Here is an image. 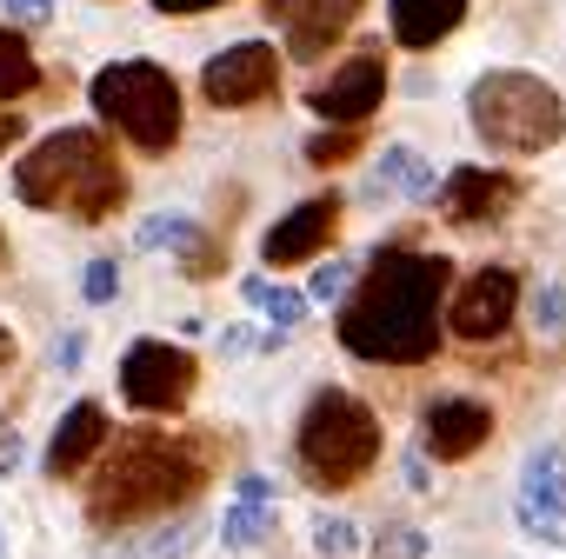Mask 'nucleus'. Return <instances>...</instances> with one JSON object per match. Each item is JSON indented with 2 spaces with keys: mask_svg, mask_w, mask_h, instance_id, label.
Wrapping results in <instances>:
<instances>
[{
  "mask_svg": "<svg viewBox=\"0 0 566 559\" xmlns=\"http://www.w3.org/2000/svg\"><path fill=\"white\" fill-rule=\"evenodd\" d=\"M447 260L387 246L367 260L360 287L340 307V347L387 367H420L440 347V300H447Z\"/></svg>",
  "mask_w": 566,
  "mask_h": 559,
  "instance_id": "obj_1",
  "label": "nucleus"
},
{
  "mask_svg": "<svg viewBox=\"0 0 566 559\" xmlns=\"http://www.w3.org/2000/svg\"><path fill=\"white\" fill-rule=\"evenodd\" d=\"M14 193L28 207H67L74 220L94 226L120 207L127 180H120V167H114V154L94 127H61L14 167Z\"/></svg>",
  "mask_w": 566,
  "mask_h": 559,
  "instance_id": "obj_2",
  "label": "nucleus"
},
{
  "mask_svg": "<svg viewBox=\"0 0 566 559\" xmlns=\"http://www.w3.org/2000/svg\"><path fill=\"white\" fill-rule=\"evenodd\" d=\"M200 479H207V473H200V453H193V446L160 440V433H140V440H127V446L114 453L107 486H94L87 513H94L101 526L154 519V513H167V506L193 499V493H200Z\"/></svg>",
  "mask_w": 566,
  "mask_h": 559,
  "instance_id": "obj_3",
  "label": "nucleus"
},
{
  "mask_svg": "<svg viewBox=\"0 0 566 559\" xmlns=\"http://www.w3.org/2000/svg\"><path fill=\"white\" fill-rule=\"evenodd\" d=\"M467 120H473V134H480L493 154L526 160V154L559 147V134H566V101H559L539 74L493 67V74H480V81L467 87Z\"/></svg>",
  "mask_w": 566,
  "mask_h": 559,
  "instance_id": "obj_4",
  "label": "nucleus"
},
{
  "mask_svg": "<svg viewBox=\"0 0 566 559\" xmlns=\"http://www.w3.org/2000/svg\"><path fill=\"white\" fill-rule=\"evenodd\" d=\"M87 94H94V114L107 127H120L140 154H167L180 140V87H174L167 67H154V61H114V67L94 74Z\"/></svg>",
  "mask_w": 566,
  "mask_h": 559,
  "instance_id": "obj_5",
  "label": "nucleus"
},
{
  "mask_svg": "<svg viewBox=\"0 0 566 559\" xmlns=\"http://www.w3.org/2000/svg\"><path fill=\"white\" fill-rule=\"evenodd\" d=\"M380 460V420L367 413V400L327 387L307 400L301 413V466L321 479V486H354L367 479Z\"/></svg>",
  "mask_w": 566,
  "mask_h": 559,
  "instance_id": "obj_6",
  "label": "nucleus"
},
{
  "mask_svg": "<svg viewBox=\"0 0 566 559\" xmlns=\"http://www.w3.org/2000/svg\"><path fill=\"white\" fill-rule=\"evenodd\" d=\"M193 354L187 347H167V340H134L127 360H120V400L134 413H180L193 400Z\"/></svg>",
  "mask_w": 566,
  "mask_h": 559,
  "instance_id": "obj_7",
  "label": "nucleus"
},
{
  "mask_svg": "<svg viewBox=\"0 0 566 559\" xmlns=\"http://www.w3.org/2000/svg\"><path fill=\"white\" fill-rule=\"evenodd\" d=\"M513 307H520V273H513V266H480L467 287L453 294L447 327L480 347V340H500V334L513 327Z\"/></svg>",
  "mask_w": 566,
  "mask_h": 559,
  "instance_id": "obj_8",
  "label": "nucleus"
},
{
  "mask_svg": "<svg viewBox=\"0 0 566 559\" xmlns=\"http://www.w3.org/2000/svg\"><path fill=\"white\" fill-rule=\"evenodd\" d=\"M200 87H207L213 107H260V101L280 87V54H273L266 41H233L227 54L207 61Z\"/></svg>",
  "mask_w": 566,
  "mask_h": 559,
  "instance_id": "obj_9",
  "label": "nucleus"
},
{
  "mask_svg": "<svg viewBox=\"0 0 566 559\" xmlns=\"http://www.w3.org/2000/svg\"><path fill=\"white\" fill-rule=\"evenodd\" d=\"M380 101H387V61H380V54H354L347 67H334V74L307 94V107H314L321 120H334V127H360Z\"/></svg>",
  "mask_w": 566,
  "mask_h": 559,
  "instance_id": "obj_10",
  "label": "nucleus"
},
{
  "mask_svg": "<svg viewBox=\"0 0 566 559\" xmlns=\"http://www.w3.org/2000/svg\"><path fill=\"white\" fill-rule=\"evenodd\" d=\"M334 226H340V193H314V200H301L294 213H280V226H266L260 260H266V266H301V260H321V253H327V240H334Z\"/></svg>",
  "mask_w": 566,
  "mask_h": 559,
  "instance_id": "obj_11",
  "label": "nucleus"
},
{
  "mask_svg": "<svg viewBox=\"0 0 566 559\" xmlns=\"http://www.w3.org/2000/svg\"><path fill=\"white\" fill-rule=\"evenodd\" d=\"M360 8H367V0H266V14L287 28V54L294 61H321L354 28Z\"/></svg>",
  "mask_w": 566,
  "mask_h": 559,
  "instance_id": "obj_12",
  "label": "nucleus"
},
{
  "mask_svg": "<svg viewBox=\"0 0 566 559\" xmlns=\"http://www.w3.org/2000/svg\"><path fill=\"white\" fill-rule=\"evenodd\" d=\"M513 200H520V180L500 173V167H453V173L440 180V213H447L453 226L500 220V213H513Z\"/></svg>",
  "mask_w": 566,
  "mask_h": 559,
  "instance_id": "obj_13",
  "label": "nucleus"
},
{
  "mask_svg": "<svg viewBox=\"0 0 566 559\" xmlns=\"http://www.w3.org/2000/svg\"><path fill=\"white\" fill-rule=\"evenodd\" d=\"M486 440H493V413L480 400H433L420 420V446L433 460H473Z\"/></svg>",
  "mask_w": 566,
  "mask_h": 559,
  "instance_id": "obj_14",
  "label": "nucleus"
},
{
  "mask_svg": "<svg viewBox=\"0 0 566 559\" xmlns=\"http://www.w3.org/2000/svg\"><path fill=\"white\" fill-rule=\"evenodd\" d=\"M101 446H107V413H101L94 400H81V407H67V420H61L54 440H48V473H54V479H74Z\"/></svg>",
  "mask_w": 566,
  "mask_h": 559,
  "instance_id": "obj_15",
  "label": "nucleus"
},
{
  "mask_svg": "<svg viewBox=\"0 0 566 559\" xmlns=\"http://www.w3.org/2000/svg\"><path fill=\"white\" fill-rule=\"evenodd\" d=\"M200 539H207V526H200V519H160V526H147V532L101 539L87 559H187Z\"/></svg>",
  "mask_w": 566,
  "mask_h": 559,
  "instance_id": "obj_16",
  "label": "nucleus"
},
{
  "mask_svg": "<svg viewBox=\"0 0 566 559\" xmlns=\"http://www.w3.org/2000/svg\"><path fill=\"white\" fill-rule=\"evenodd\" d=\"M387 21L400 48H433L467 21V0H387Z\"/></svg>",
  "mask_w": 566,
  "mask_h": 559,
  "instance_id": "obj_17",
  "label": "nucleus"
},
{
  "mask_svg": "<svg viewBox=\"0 0 566 559\" xmlns=\"http://www.w3.org/2000/svg\"><path fill=\"white\" fill-rule=\"evenodd\" d=\"M380 193H400V200H433L440 193V167L427 154H413L407 140L380 147V167H374V200Z\"/></svg>",
  "mask_w": 566,
  "mask_h": 559,
  "instance_id": "obj_18",
  "label": "nucleus"
},
{
  "mask_svg": "<svg viewBox=\"0 0 566 559\" xmlns=\"http://www.w3.org/2000/svg\"><path fill=\"white\" fill-rule=\"evenodd\" d=\"M266 532H273V506L266 499H233L220 513V546H233V552H253Z\"/></svg>",
  "mask_w": 566,
  "mask_h": 559,
  "instance_id": "obj_19",
  "label": "nucleus"
},
{
  "mask_svg": "<svg viewBox=\"0 0 566 559\" xmlns=\"http://www.w3.org/2000/svg\"><path fill=\"white\" fill-rule=\"evenodd\" d=\"M520 493L526 499H566V453L559 446H533L520 466Z\"/></svg>",
  "mask_w": 566,
  "mask_h": 559,
  "instance_id": "obj_20",
  "label": "nucleus"
},
{
  "mask_svg": "<svg viewBox=\"0 0 566 559\" xmlns=\"http://www.w3.org/2000/svg\"><path fill=\"white\" fill-rule=\"evenodd\" d=\"M513 519H520V532L526 539H539V546H566V499H513Z\"/></svg>",
  "mask_w": 566,
  "mask_h": 559,
  "instance_id": "obj_21",
  "label": "nucleus"
},
{
  "mask_svg": "<svg viewBox=\"0 0 566 559\" xmlns=\"http://www.w3.org/2000/svg\"><path fill=\"white\" fill-rule=\"evenodd\" d=\"M41 81V67H34V54H28V41L21 34H8L0 28V101H14V94H28Z\"/></svg>",
  "mask_w": 566,
  "mask_h": 559,
  "instance_id": "obj_22",
  "label": "nucleus"
},
{
  "mask_svg": "<svg viewBox=\"0 0 566 559\" xmlns=\"http://www.w3.org/2000/svg\"><path fill=\"white\" fill-rule=\"evenodd\" d=\"M360 546H367V532H360L347 513H321V519H314V552H321V559H354Z\"/></svg>",
  "mask_w": 566,
  "mask_h": 559,
  "instance_id": "obj_23",
  "label": "nucleus"
},
{
  "mask_svg": "<svg viewBox=\"0 0 566 559\" xmlns=\"http://www.w3.org/2000/svg\"><path fill=\"white\" fill-rule=\"evenodd\" d=\"M354 154H360V127H334V120H327V127L307 140V160H314V167H347Z\"/></svg>",
  "mask_w": 566,
  "mask_h": 559,
  "instance_id": "obj_24",
  "label": "nucleus"
},
{
  "mask_svg": "<svg viewBox=\"0 0 566 559\" xmlns=\"http://www.w3.org/2000/svg\"><path fill=\"white\" fill-rule=\"evenodd\" d=\"M193 233H200V226H193L187 213H154V220H140L134 246H140V253H154V246H174V253H180V246H187Z\"/></svg>",
  "mask_w": 566,
  "mask_h": 559,
  "instance_id": "obj_25",
  "label": "nucleus"
},
{
  "mask_svg": "<svg viewBox=\"0 0 566 559\" xmlns=\"http://www.w3.org/2000/svg\"><path fill=\"white\" fill-rule=\"evenodd\" d=\"M533 327L546 340L566 334V287H559V280H539V287H533Z\"/></svg>",
  "mask_w": 566,
  "mask_h": 559,
  "instance_id": "obj_26",
  "label": "nucleus"
},
{
  "mask_svg": "<svg viewBox=\"0 0 566 559\" xmlns=\"http://www.w3.org/2000/svg\"><path fill=\"white\" fill-rule=\"evenodd\" d=\"M260 307H266L273 334H294V327H301V314H307V294H294V287H273V280H266V294H260Z\"/></svg>",
  "mask_w": 566,
  "mask_h": 559,
  "instance_id": "obj_27",
  "label": "nucleus"
},
{
  "mask_svg": "<svg viewBox=\"0 0 566 559\" xmlns=\"http://www.w3.org/2000/svg\"><path fill=\"white\" fill-rule=\"evenodd\" d=\"M81 294H87V307H107V300L120 294V266H114V260H87V273H81Z\"/></svg>",
  "mask_w": 566,
  "mask_h": 559,
  "instance_id": "obj_28",
  "label": "nucleus"
},
{
  "mask_svg": "<svg viewBox=\"0 0 566 559\" xmlns=\"http://www.w3.org/2000/svg\"><path fill=\"white\" fill-rule=\"evenodd\" d=\"M220 266H227V260H220V246H213V240H200V233H193V240L180 246V273H187V280H213Z\"/></svg>",
  "mask_w": 566,
  "mask_h": 559,
  "instance_id": "obj_29",
  "label": "nucleus"
},
{
  "mask_svg": "<svg viewBox=\"0 0 566 559\" xmlns=\"http://www.w3.org/2000/svg\"><path fill=\"white\" fill-rule=\"evenodd\" d=\"M380 552H387V559H420L427 539H420L413 526H380Z\"/></svg>",
  "mask_w": 566,
  "mask_h": 559,
  "instance_id": "obj_30",
  "label": "nucleus"
},
{
  "mask_svg": "<svg viewBox=\"0 0 566 559\" xmlns=\"http://www.w3.org/2000/svg\"><path fill=\"white\" fill-rule=\"evenodd\" d=\"M307 294H314V300H340V294H347V266H340V260L314 266V280H307Z\"/></svg>",
  "mask_w": 566,
  "mask_h": 559,
  "instance_id": "obj_31",
  "label": "nucleus"
},
{
  "mask_svg": "<svg viewBox=\"0 0 566 559\" xmlns=\"http://www.w3.org/2000/svg\"><path fill=\"white\" fill-rule=\"evenodd\" d=\"M0 14L21 21V28H48L54 21V0H0Z\"/></svg>",
  "mask_w": 566,
  "mask_h": 559,
  "instance_id": "obj_32",
  "label": "nucleus"
},
{
  "mask_svg": "<svg viewBox=\"0 0 566 559\" xmlns=\"http://www.w3.org/2000/svg\"><path fill=\"white\" fill-rule=\"evenodd\" d=\"M21 453H28V446H21V433L0 420V473H14V466H21Z\"/></svg>",
  "mask_w": 566,
  "mask_h": 559,
  "instance_id": "obj_33",
  "label": "nucleus"
},
{
  "mask_svg": "<svg viewBox=\"0 0 566 559\" xmlns=\"http://www.w3.org/2000/svg\"><path fill=\"white\" fill-rule=\"evenodd\" d=\"M240 499H266L273 506V479L266 473H240Z\"/></svg>",
  "mask_w": 566,
  "mask_h": 559,
  "instance_id": "obj_34",
  "label": "nucleus"
},
{
  "mask_svg": "<svg viewBox=\"0 0 566 559\" xmlns=\"http://www.w3.org/2000/svg\"><path fill=\"white\" fill-rule=\"evenodd\" d=\"M160 14H207V8H227V0H154Z\"/></svg>",
  "mask_w": 566,
  "mask_h": 559,
  "instance_id": "obj_35",
  "label": "nucleus"
},
{
  "mask_svg": "<svg viewBox=\"0 0 566 559\" xmlns=\"http://www.w3.org/2000/svg\"><path fill=\"white\" fill-rule=\"evenodd\" d=\"M21 134H28V120H21V114H8V107H0V154H8V147H14Z\"/></svg>",
  "mask_w": 566,
  "mask_h": 559,
  "instance_id": "obj_36",
  "label": "nucleus"
},
{
  "mask_svg": "<svg viewBox=\"0 0 566 559\" xmlns=\"http://www.w3.org/2000/svg\"><path fill=\"white\" fill-rule=\"evenodd\" d=\"M54 367H81V334H67V340H54Z\"/></svg>",
  "mask_w": 566,
  "mask_h": 559,
  "instance_id": "obj_37",
  "label": "nucleus"
},
{
  "mask_svg": "<svg viewBox=\"0 0 566 559\" xmlns=\"http://www.w3.org/2000/svg\"><path fill=\"white\" fill-rule=\"evenodd\" d=\"M407 486H413V493H427V486H433V479H427V446L407 460Z\"/></svg>",
  "mask_w": 566,
  "mask_h": 559,
  "instance_id": "obj_38",
  "label": "nucleus"
},
{
  "mask_svg": "<svg viewBox=\"0 0 566 559\" xmlns=\"http://www.w3.org/2000/svg\"><path fill=\"white\" fill-rule=\"evenodd\" d=\"M0 373H14V334L0 327Z\"/></svg>",
  "mask_w": 566,
  "mask_h": 559,
  "instance_id": "obj_39",
  "label": "nucleus"
},
{
  "mask_svg": "<svg viewBox=\"0 0 566 559\" xmlns=\"http://www.w3.org/2000/svg\"><path fill=\"white\" fill-rule=\"evenodd\" d=\"M0 253H8V240H0Z\"/></svg>",
  "mask_w": 566,
  "mask_h": 559,
  "instance_id": "obj_40",
  "label": "nucleus"
},
{
  "mask_svg": "<svg viewBox=\"0 0 566 559\" xmlns=\"http://www.w3.org/2000/svg\"><path fill=\"white\" fill-rule=\"evenodd\" d=\"M0 559H8V552H0Z\"/></svg>",
  "mask_w": 566,
  "mask_h": 559,
  "instance_id": "obj_41",
  "label": "nucleus"
}]
</instances>
